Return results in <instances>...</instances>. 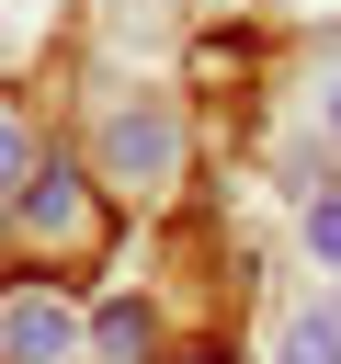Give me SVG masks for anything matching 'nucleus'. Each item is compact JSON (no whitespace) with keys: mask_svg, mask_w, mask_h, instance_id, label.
Listing matches in <instances>:
<instances>
[{"mask_svg":"<svg viewBox=\"0 0 341 364\" xmlns=\"http://www.w3.org/2000/svg\"><path fill=\"white\" fill-rule=\"evenodd\" d=\"M11 239L57 273V262H102V239H114V216H102V182L91 171H68V159H34V182L11 193Z\"/></svg>","mask_w":341,"mask_h":364,"instance_id":"nucleus-1","label":"nucleus"},{"mask_svg":"<svg viewBox=\"0 0 341 364\" xmlns=\"http://www.w3.org/2000/svg\"><path fill=\"white\" fill-rule=\"evenodd\" d=\"M91 148H102V171H91L102 193L159 205V193L182 182V102H170V91H136V102H114V114H102V136H91Z\"/></svg>","mask_w":341,"mask_h":364,"instance_id":"nucleus-2","label":"nucleus"},{"mask_svg":"<svg viewBox=\"0 0 341 364\" xmlns=\"http://www.w3.org/2000/svg\"><path fill=\"white\" fill-rule=\"evenodd\" d=\"M0 353H11V364H68V353H80V307L45 296V284L0 296Z\"/></svg>","mask_w":341,"mask_h":364,"instance_id":"nucleus-3","label":"nucleus"},{"mask_svg":"<svg viewBox=\"0 0 341 364\" xmlns=\"http://www.w3.org/2000/svg\"><path fill=\"white\" fill-rule=\"evenodd\" d=\"M91 341H102L114 364H148V353H159V307H148V296H114V307L91 318Z\"/></svg>","mask_w":341,"mask_h":364,"instance_id":"nucleus-4","label":"nucleus"},{"mask_svg":"<svg viewBox=\"0 0 341 364\" xmlns=\"http://www.w3.org/2000/svg\"><path fill=\"white\" fill-rule=\"evenodd\" d=\"M273 364H341V307H296L273 330Z\"/></svg>","mask_w":341,"mask_h":364,"instance_id":"nucleus-5","label":"nucleus"},{"mask_svg":"<svg viewBox=\"0 0 341 364\" xmlns=\"http://www.w3.org/2000/svg\"><path fill=\"white\" fill-rule=\"evenodd\" d=\"M34 182V136H23V114H0V205Z\"/></svg>","mask_w":341,"mask_h":364,"instance_id":"nucleus-6","label":"nucleus"},{"mask_svg":"<svg viewBox=\"0 0 341 364\" xmlns=\"http://www.w3.org/2000/svg\"><path fill=\"white\" fill-rule=\"evenodd\" d=\"M307 250H318V262H341V193H330V205H307Z\"/></svg>","mask_w":341,"mask_h":364,"instance_id":"nucleus-7","label":"nucleus"},{"mask_svg":"<svg viewBox=\"0 0 341 364\" xmlns=\"http://www.w3.org/2000/svg\"><path fill=\"white\" fill-rule=\"evenodd\" d=\"M318 125H330V136H341V80H318Z\"/></svg>","mask_w":341,"mask_h":364,"instance_id":"nucleus-8","label":"nucleus"},{"mask_svg":"<svg viewBox=\"0 0 341 364\" xmlns=\"http://www.w3.org/2000/svg\"><path fill=\"white\" fill-rule=\"evenodd\" d=\"M182 364H205V353H182Z\"/></svg>","mask_w":341,"mask_h":364,"instance_id":"nucleus-9","label":"nucleus"}]
</instances>
